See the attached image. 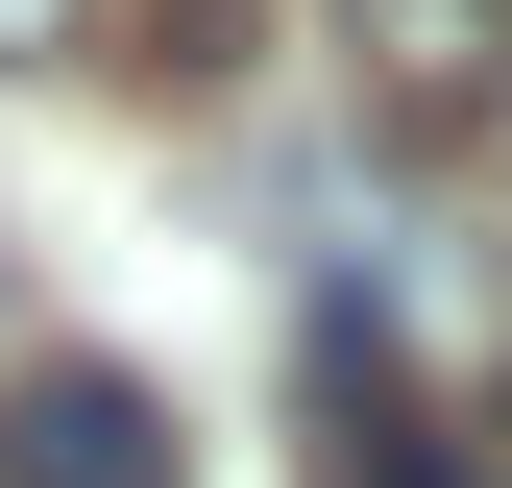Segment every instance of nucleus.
I'll return each instance as SVG.
<instances>
[{
    "mask_svg": "<svg viewBox=\"0 0 512 488\" xmlns=\"http://www.w3.org/2000/svg\"><path fill=\"white\" fill-rule=\"evenodd\" d=\"M74 25H98V0H0V49H74Z\"/></svg>",
    "mask_w": 512,
    "mask_h": 488,
    "instance_id": "nucleus-2",
    "label": "nucleus"
},
{
    "mask_svg": "<svg viewBox=\"0 0 512 488\" xmlns=\"http://www.w3.org/2000/svg\"><path fill=\"white\" fill-rule=\"evenodd\" d=\"M0 488H171V415L122 391V366H74V342H49L25 391H0Z\"/></svg>",
    "mask_w": 512,
    "mask_h": 488,
    "instance_id": "nucleus-1",
    "label": "nucleus"
}]
</instances>
